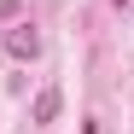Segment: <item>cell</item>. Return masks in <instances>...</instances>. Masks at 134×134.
Returning <instances> with one entry per match:
<instances>
[{
	"label": "cell",
	"mask_w": 134,
	"mask_h": 134,
	"mask_svg": "<svg viewBox=\"0 0 134 134\" xmlns=\"http://www.w3.org/2000/svg\"><path fill=\"white\" fill-rule=\"evenodd\" d=\"M6 53H12V58H41V35H35V24H18V29L6 35Z\"/></svg>",
	"instance_id": "6da1fadb"
},
{
	"label": "cell",
	"mask_w": 134,
	"mask_h": 134,
	"mask_svg": "<svg viewBox=\"0 0 134 134\" xmlns=\"http://www.w3.org/2000/svg\"><path fill=\"white\" fill-rule=\"evenodd\" d=\"M58 111H64V93H58V87H41L35 105H29V122H53Z\"/></svg>",
	"instance_id": "7a4b0ae2"
},
{
	"label": "cell",
	"mask_w": 134,
	"mask_h": 134,
	"mask_svg": "<svg viewBox=\"0 0 134 134\" xmlns=\"http://www.w3.org/2000/svg\"><path fill=\"white\" fill-rule=\"evenodd\" d=\"M117 6H128V0H117Z\"/></svg>",
	"instance_id": "3957f363"
}]
</instances>
